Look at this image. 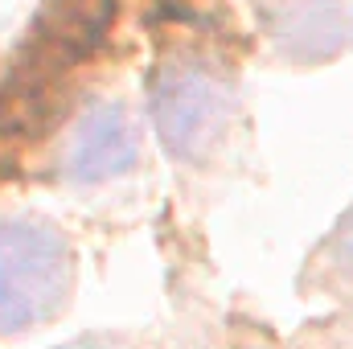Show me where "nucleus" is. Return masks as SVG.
<instances>
[{"label":"nucleus","mask_w":353,"mask_h":349,"mask_svg":"<svg viewBox=\"0 0 353 349\" xmlns=\"http://www.w3.org/2000/svg\"><path fill=\"white\" fill-rule=\"evenodd\" d=\"M70 288V251L50 226H0V333L46 321Z\"/></svg>","instance_id":"f257e3e1"},{"label":"nucleus","mask_w":353,"mask_h":349,"mask_svg":"<svg viewBox=\"0 0 353 349\" xmlns=\"http://www.w3.org/2000/svg\"><path fill=\"white\" fill-rule=\"evenodd\" d=\"M70 62L29 41L0 83V140H33L70 111Z\"/></svg>","instance_id":"f03ea898"},{"label":"nucleus","mask_w":353,"mask_h":349,"mask_svg":"<svg viewBox=\"0 0 353 349\" xmlns=\"http://www.w3.org/2000/svg\"><path fill=\"white\" fill-rule=\"evenodd\" d=\"M111 21H115V0H41L29 41L79 66L103 46Z\"/></svg>","instance_id":"7ed1b4c3"},{"label":"nucleus","mask_w":353,"mask_h":349,"mask_svg":"<svg viewBox=\"0 0 353 349\" xmlns=\"http://www.w3.org/2000/svg\"><path fill=\"white\" fill-rule=\"evenodd\" d=\"M136 157V140H132V128L119 111H94L83 132L74 136L70 144V173L83 177V181H99L107 173H123Z\"/></svg>","instance_id":"20e7f679"},{"label":"nucleus","mask_w":353,"mask_h":349,"mask_svg":"<svg viewBox=\"0 0 353 349\" xmlns=\"http://www.w3.org/2000/svg\"><path fill=\"white\" fill-rule=\"evenodd\" d=\"M214 111H218V94L201 83H173V90L161 94V123L169 144L189 152L193 140H201L214 128Z\"/></svg>","instance_id":"39448f33"},{"label":"nucleus","mask_w":353,"mask_h":349,"mask_svg":"<svg viewBox=\"0 0 353 349\" xmlns=\"http://www.w3.org/2000/svg\"><path fill=\"white\" fill-rule=\"evenodd\" d=\"M8 169H12V157H4V152H0V177L8 173Z\"/></svg>","instance_id":"423d86ee"}]
</instances>
